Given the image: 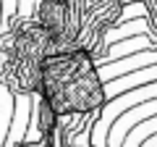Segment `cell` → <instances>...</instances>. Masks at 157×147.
I'll list each match as a JSON object with an SVG mask.
<instances>
[{
	"instance_id": "6da1fadb",
	"label": "cell",
	"mask_w": 157,
	"mask_h": 147,
	"mask_svg": "<svg viewBox=\"0 0 157 147\" xmlns=\"http://www.w3.org/2000/svg\"><path fill=\"white\" fill-rule=\"evenodd\" d=\"M39 97L50 102L58 118L100 110L107 95L92 53L81 47L47 53L39 66Z\"/></svg>"
},
{
	"instance_id": "7a4b0ae2",
	"label": "cell",
	"mask_w": 157,
	"mask_h": 147,
	"mask_svg": "<svg viewBox=\"0 0 157 147\" xmlns=\"http://www.w3.org/2000/svg\"><path fill=\"white\" fill-rule=\"evenodd\" d=\"M152 63H157V50L155 47L131 53V55L118 58V61H110V63H97V74H100L102 81H110V79H118V76H123V74H128V71L152 66Z\"/></svg>"
},
{
	"instance_id": "3957f363",
	"label": "cell",
	"mask_w": 157,
	"mask_h": 147,
	"mask_svg": "<svg viewBox=\"0 0 157 147\" xmlns=\"http://www.w3.org/2000/svg\"><path fill=\"white\" fill-rule=\"evenodd\" d=\"M29 124H32V95L18 92V95H13V118H11L8 137H6V147H16L18 142L26 139Z\"/></svg>"
},
{
	"instance_id": "277c9868",
	"label": "cell",
	"mask_w": 157,
	"mask_h": 147,
	"mask_svg": "<svg viewBox=\"0 0 157 147\" xmlns=\"http://www.w3.org/2000/svg\"><path fill=\"white\" fill-rule=\"evenodd\" d=\"M152 42L147 34H134L131 40H121V42H113V45H107V53L102 61L97 63H110V61H118V58H126L131 55V53H139V50H149Z\"/></svg>"
},
{
	"instance_id": "5b68a950",
	"label": "cell",
	"mask_w": 157,
	"mask_h": 147,
	"mask_svg": "<svg viewBox=\"0 0 157 147\" xmlns=\"http://www.w3.org/2000/svg\"><path fill=\"white\" fill-rule=\"evenodd\" d=\"M34 129H37L39 137H45V139H50L52 131H55V124H58V116L55 110L50 108V102L45 100V97H37V116L32 118Z\"/></svg>"
},
{
	"instance_id": "8992f818",
	"label": "cell",
	"mask_w": 157,
	"mask_h": 147,
	"mask_svg": "<svg viewBox=\"0 0 157 147\" xmlns=\"http://www.w3.org/2000/svg\"><path fill=\"white\" fill-rule=\"evenodd\" d=\"M11 118H13V92L8 89L6 81H3V84H0V147H6Z\"/></svg>"
},
{
	"instance_id": "52a82bcc",
	"label": "cell",
	"mask_w": 157,
	"mask_h": 147,
	"mask_svg": "<svg viewBox=\"0 0 157 147\" xmlns=\"http://www.w3.org/2000/svg\"><path fill=\"white\" fill-rule=\"evenodd\" d=\"M134 37V34H147V21L144 18H136V21L131 24H123V26H118V29H110L107 32V45H113V42H121L123 37Z\"/></svg>"
},
{
	"instance_id": "ba28073f",
	"label": "cell",
	"mask_w": 157,
	"mask_h": 147,
	"mask_svg": "<svg viewBox=\"0 0 157 147\" xmlns=\"http://www.w3.org/2000/svg\"><path fill=\"white\" fill-rule=\"evenodd\" d=\"M16 8H18V0H3V8H0V24L11 21L16 16Z\"/></svg>"
},
{
	"instance_id": "9c48e42d",
	"label": "cell",
	"mask_w": 157,
	"mask_h": 147,
	"mask_svg": "<svg viewBox=\"0 0 157 147\" xmlns=\"http://www.w3.org/2000/svg\"><path fill=\"white\" fill-rule=\"evenodd\" d=\"M16 16L18 18H29V16H32V0H18Z\"/></svg>"
},
{
	"instance_id": "30bf717a",
	"label": "cell",
	"mask_w": 157,
	"mask_h": 147,
	"mask_svg": "<svg viewBox=\"0 0 157 147\" xmlns=\"http://www.w3.org/2000/svg\"><path fill=\"white\" fill-rule=\"evenodd\" d=\"M141 147H157V134H152V137H147V139L141 142Z\"/></svg>"
},
{
	"instance_id": "8fae6325",
	"label": "cell",
	"mask_w": 157,
	"mask_h": 147,
	"mask_svg": "<svg viewBox=\"0 0 157 147\" xmlns=\"http://www.w3.org/2000/svg\"><path fill=\"white\" fill-rule=\"evenodd\" d=\"M0 8H3V0H0Z\"/></svg>"
}]
</instances>
